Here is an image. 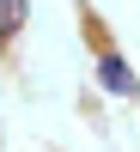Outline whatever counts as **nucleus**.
I'll return each instance as SVG.
<instances>
[{"label": "nucleus", "instance_id": "1", "mask_svg": "<svg viewBox=\"0 0 140 152\" xmlns=\"http://www.w3.org/2000/svg\"><path fill=\"white\" fill-rule=\"evenodd\" d=\"M97 73H104V85H110L116 97H134V73H128V61H122V55H104V61H97Z\"/></svg>", "mask_w": 140, "mask_h": 152}, {"label": "nucleus", "instance_id": "2", "mask_svg": "<svg viewBox=\"0 0 140 152\" xmlns=\"http://www.w3.org/2000/svg\"><path fill=\"white\" fill-rule=\"evenodd\" d=\"M18 18H24V0H0V37L18 31Z\"/></svg>", "mask_w": 140, "mask_h": 152}]
</instances>
